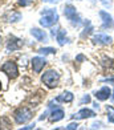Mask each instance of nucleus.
Wrapping results in <instances>:
<instances>
[{"label":"nucleus","instance_id":"1","mask_svg":"<svg viewBox=\"0 0 114 130\" xmlns=\"http://www.w3.org/2000/svg\"><path fill=\"white\" fill-rule=\"evenodd\" d=\"M58 21V13L56 9L52 8H44L41 11V19H40V25L44 28H49L53 24Z\"/></svg>","mask_w":114,"mask_h":130},{"label":"nucleus","instance_id":"2","mask_svg":"<svg viewBox=\"0 0 114 130\" xmlns=\"http://www.w3.org/2000/svg\"><path fill=\"white\" fill-rule=\"evenodd\" d=\"M64 15H65V17L72 23V25H80L81 24V17H80V15L77 13V11H76V8L73 7L72 4H67L64 7Z\"/></svg>","mask_w":114,"mask_h":130},{"label":"nucleus","instance_id":"3","mask_svg":"<svg viewBox=\"0 0 114 130\" xmlns=\"http://www.w3.org/2000/svg\"><path fill=\"white\" fill-rule=\"evenodd\" d=\"M58 80H60V74L56 70H48V72H45L43 74V77H41V81L48 88H56L58 84Z\"/></svg>","mask_w":114,"mask_h":130},{"label":"nucleus","instance_id":"4","mask_svg":"<svg viewBox=\"0 0 114 130\" xmlns=\"http://www.w3.org/2000/svg\"><path fill=\"white\" fill-rule=\"evenodd\" d=\"M32 118V111L28 108H19L15 111V121L17 123H25Z\"/></svg>","mask_w":114,"mask_h":130},{"label":"nucleus","instance_id":"5","mask_svg":"<svg viewBox=\"0 0 114 130\" xmlns=\"http://www.w3.org/2000/svg\"><path fill=\"white\" fill-rule=\"evenodd\" d=\"M2 70L4 73H7L8 77H11V78H16L19 76V69H17L16 62H13V61H7L5 64H3Z\"/></svg>","mask_w":114,"mask_h":130},{"label":"nucleus","instance_id":"6","mask_svg":"<svg viewBox=\"0 0 114 130\" xmlns=\"http://www.w3.org/2000/svg\"><path fill=\"white\" fill-rule=\"evenodd\" d=\"M45 65H46L45 57H39V56L37 57H33V60H32V68L35 70V73H40Z\"/></svg>","mask_w":114,"mask_h":130},{"label":"nucleus","instance_id":"7","mask_svg":"<svg viewBox=\"0 0 114 130\" xmlns=\"http://www.w3.org/2000/svg\"><path fill=\"white\" fill-rule=\"evenodd\" d=\"M100 16L102 19V28H113L114 20L110 13H107L106 11H100Z\"/></svg>","mask_w":114,"mask_h":130},{"label":"nucleus","instance_id":"8","mask_svg":"<svg viewBox=\"0 0 114 130\" xmlns=\"http://www.w3.org/2000/svg\"><path fill=\"white\" fill-rule=\"evenodd\" d=\"M23 46V40L17 39V37H11L9 41L7 43V53L12 52V51H17Z\"/></svg>","mask_w":114,"mask_h":130},{"label":"nucleus","instance_id":"9","mask_svg":"<svg viewBox=\"0 0 114 130\" xmlns=\"http://www.w3.org/2000/svg\"><path fill=\"white\" fill-rule=\"evenodd\" d=\"M93 41L95 44L107 45V44H110L113 41V39L110 36H107V35H105V33H97V35H94V36H93Z\"/></svg>","mask_w":114,"mask_h":130},{"label":"nucleus","instance_id":"10","mask_svg":"<svg viewBox=\"0 0 114 130\" xmlns=\"http://www.w3.org/2000/svg\"><path fill=\"white\" fill-rule=\"evenodd\" d=\"M110 94H111V90H110V88H107V86H102L98 92H95L94 93V96L97 100H100V101H105V100H107L110 97Z\"/></svg>","mask_w":114,"mask_h":130},{"label":"nucleus","instance_id":"11","mask_svg":"<svg viewBox=\"0 0 114 130\" xmlns=\"http://www.w3.org/2000/svg\"><path fill=\"white\" fill-rule=\"evenodd\" d=\"M31 35L37 41H43V43H46L48 41V36H46L45 31H41V29H39V28H32L31 29Z\"/></svg>","mask_w":114,"mask_h":130},{"label":"nucleus","instance_id":"12","mask_svg":"<svg viewBox=\"0 0 114 130\" xmlns=\"http://www.w3.org/2000/svg\"><path fill=\"white\" fill-rule=\"evenodd\" d=\"M94 116H95V113H94L93 110L85 108V109H81L78 113H76L73 116V118H76V120H84V118H92Z\"/></svg>","mask_w":114,"mask_h":130},{"label":"nucleus","instance_id":"13","mask_svg":"<svg viewBox=\"0 0 114 130\" xmlns=\"http://www.w3.org/2000/svg\"><path fill=\"white\" fill-rule=\"evenodd\" d=\"M64 116H65L64 110L60 109V108H57V109H55V110L51 113V117H49V118H51L52 122H57V121H60V120H62Z\"/></svg>","mask_w":114,"mask_h":130},{"label":"nucleus","instance_id":"14","mask_svg":"<svg viewBox=\"0 0 114 130\" xmlns=\"http://www.w3.org/2000/svg\"><path fill=\"white\" fill-rule=\"evenodd\" d=\"M73 98H74V96L70 92H64V93L60 94V96H57L56 101L57 102H72Z\"/></svg>","mask_w":114,"mask_h":130},{"label":"nucleus","instance_id":"15","mask_svg":"<svg viewBox=\"0 0 114 130\" xmlns=\"http://www.w3.org/2000/svg\"><path fill=\"white\" fill-rule=\"evenodd\" d=\"M56 39H57V41H58L60 45H64L65 43H68L67 31H65V29H60V31L57 32V35H56Z\"/></svg>","mask_w":114,"mask_h":130},{"label":"nucleus","instance_id":"16","mask_svg":"<svg viewBox=\"0 0 114 130\" xmlns=\"http://www.w3.org/2000/svg\"><path fill=\"white\" fill-rule=\"evenodd\" d=\"M21 19V13L20 12H15V11H12V12H9L7 15V20L9 23H16V21H19Z\"/></svg>","mask_w":114,"mask_h":130},{"label":"nucleus","instance_id":"17","mask_svg":"<svg viewBox=\"0 0 114 130\" xmlns=\"http://www.w3.org/2000/svg\"><path fill=\"white\" fill-rule=\"evenodd\" d=\"M106 111H107V120L114 123V108L113 106H106Z\"/></svg>","mask_w":114,"mask_h":130},{"label":"nucleus","instance_id":"18","mask_svg":"<svg viewBox=\"0 0 114 130\" xmlns=\"http://www.w3.org/2000/svg\"><path fill=\"white\" fill-rule=\"evenodd\" d=\"M57 51L55 48H41L39 49V53H41V55H51V53H56Z\"/></svg>","mask_w":114,"mask_h":130},{"label":"nucleus","instance_id":"19","mask_svg":"<svg viewBox=\"0 0 114 130\" xmlns=\"http://www.w3.org/2000/svg\"><path fill=\"white\" fill-rule=\"evenodd\" d=\"M32 2H33V0H19V4L23 5V7H27V5L32 4Z\"/></svg>","mask_w":114,"mask_h":130},{"label":"nucleus","instance_id":"20","mask_svg":"<svg viewBox=\"0 0 114 130\" xmlns=\"http://www.w3.org/2000/svg\"><path fill=\"white\" fill-rule=\"evenodd\" d=\"M102 62H104V65H109V67H114V61H113V60H110V58H106V57H105Z\"/></svg>","mask_w":114,"mask_h":130},{"label":"nucleus","instance_id":"21","mask_svg":"<svg viewBox=\"0 0 114 130\" xmlns=\"http://www.w3.org/2000/svg\"><path fill=\"white\" fill-rule=\"evenodd\" d=\"M77 127H78V123H77V122H76V123H69V125L67 126V129H68V130H72V129H77Z\"/></svg>","mask_w":114,"mask_h":130},{"label":"nucleus","instance_id":"22","mask_svg":"<svg viewBox=\"0 0 114 130\" xmlns=\"http://www.w3.org/2000/svg\"><path fill=\"white\" fill-rule=\"evenodd\" d=\"M84 102H90V97H89L88 94H86V96H85V97L82 98V101H81V104H84Z\"/></svg>","mask_w":114,"mask_h":130},{"label":"nucleus","instance_id":"23","mask_svg":"<svg viewBox=\"0 0 114 130\" xmlns=\"http://www.w3.org/2000/svg\"><path fill=\"white\" fill-rule=\"evenodd\" d=\"M92 127H94V129L95 127H102V123H101V122H98V123L95 122V123H93V125H92Z\"/></svg>","mask_w":114,"mask_h":130},{"label":"nucleus","instance_id":"24","mask_svg":"<svg viewBox=\"0 0 114 130\" xmlns=\"http://www.w3.org/2000/svg\"><path fill=\"white\" fill-rule=\"evenodd\" d=\"M35 127V123H31V125H28V126H24L23 130H27V129H33Z\"/></svg>","mask_w":114,"mask_h":130},{"label":"nucleus","instance_id":"25","mask_svg":"<svg viewBox=\"0 0 114 130\" xmlns=\"http://www.w3.org/2000/svg\"><path fill=\"white\" fill-rule=\"evenodd\" d=\"M104 81H105V82H114V77H110V78H105Z\"/></svg>","mask_w":114,"mask_h":130},{"label":"nucleus","instance_id":"26","mask_svg":"<svg viewBox=\"0 0 114 130\" xmlns=\"http://www.w3.org/2000/svg\"><path fill=\"white\" fill-rule=\"evenodd\" d=\"M43 2H45V3H56V2H58V0H43Z\"/></svg>","mask_w":114,"mask_h":130},{"label":"nucleus","instance_id":"27","mask_svg":"<svg viewBox=\"0 0 114 130\" xmlns=\"http://www.w3.org/2000/svg\"><path fill=\"white\" fill-rule=\"evenodd\" d=\"M84 58H85V57H84L82 55H80V56H77V60H78V61H82Z\"/></svg>","mask_w":114,"mask_h":130},{"label":"nucleus","instance_id":"28","mask_svg":"<svg viewBox=\"0 0 114 130\" xmlns=\"http://www.w3.org/2000/svg\"><path fill=\"white\" fill-rule=\"evenodd\" d=\"M0 89H2V84H0Z\"/></svg>","mask_w":114,"mask_h":130},{"label":"nucleus","instance_id":"29","mask_svg":"<svg viewBox=\"0 0 114 130\" xmlns=\"http://www.w3.org/2000/svg\"><path fill=\"white\" fill-rule=\"evenodd\" d=\"M0 43H2V37H0Z\"/></svg>","mask_w":114,"mask_h":130},{"label":"nucleus","instance_id":"30","mask_svg":"<svg viewBox=\"0 0 114 130\" xmlns=\"http://www.w3.org/2000/svg\"><path fill=\"white\" fill-rule=\"evenodd\" d=\"M113 98H114V94H113Z\"/></svg>","mask_w":114,"mask_h":130}]
</instances>
